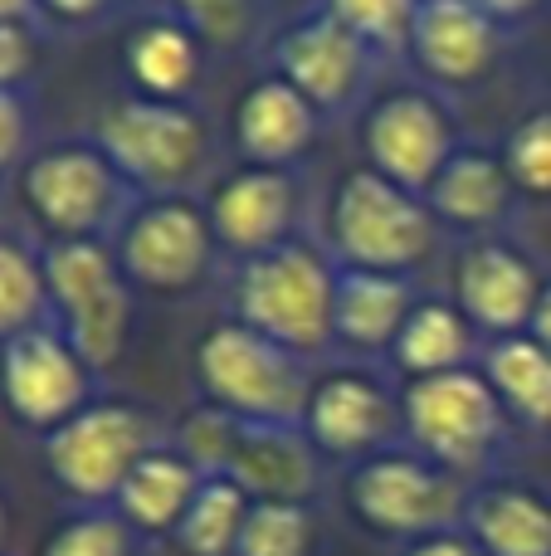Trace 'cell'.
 Wrapping results in <instances>:
<instances>
[{
    "instance_id": "277c9868",
    "label": "cell",
    "mask_w": 551,
    "mask_h": 556,
    "mask_svg": "<svg viewBox=\"0 0 551 556\" xmlns=\"http://www.w3.org/2000/svg\"><path fill=\"white\" fill-rule=\"evenodd\" d=\"M93 142L137 195H185L215 152L210 123L195 113V103H156L137 93L98 113Z\"/></svg>"
},
{
    "instance_id": "44dd1931",
    "label": "cell",
    "mask_w": 551,
    "mask_h": 556,
    "mask_svg": "<svg viewBox=\"0 0 551 556\" xmlns=\"http://www.w3.org/2000/svg\"><path fill=\"white\" fill-rule=\"evenodd\" d=\"M415 283L410 274H381V269H342L337 264V293H332V346L347 352H386L396 346L406 317L415 313Z\"/></svg>"
},
{
    "instance_id": "d6a6232c",
    "label": "cell",
    "mask_w": 551,
    "mask_h": 556,
    "mask_svg": "<svg viewBox=\"0 0 551 556\" xmlns=\"http://www.w3.org/2000/svg\"><path fill=\"white\" fill-rule=\"evenodd\" d=\"M503 166L523 195L551 201V108L527 113L523 123L508 132L503 142Z\"/></svg>"
},
{
    "instance_id": "d6986e66",
    "label": "cell",
    "mask_w": 551,
    "mask_h": 556,
    "mask_svg": "<svg viewBox=\"0 0 551 556\" xmlns=\"http://www.w3.org/2000/svg\"><path fill=\"white\" fill-rule=\"evenodd\" d=\"M205 45L191 25L176 15H152L123 39V78L137 98H156V103H195L205 84Z\"/></svg>"
},
{
    "instance_id": "8d00e7d4",
    "label": "cell",
    "mask_w": 551,
    "mask_h": 556,
    "mask_svg": "<svg viewBox=\"0 0 551 556\" xmlns=\"http://www.w3.org/2000/svg\"><path fill=\"white\" fill-rule=\"evenodd\" d=\"M123 5V0H39V15L54 20V25H98V20H107L113 10Z\"/></svg>"
},
{
    "instance_id": "d590c367",
    "label": "cell",
    "mask_w": 551,
    "mask_h": 556,
    "mask_svg": "<svg viewBox=\"0 0 551 556\" xmlns=\"http://www.w3.org/2000/svg\"><path fill=\"white\" fill-rule=\"evenodd\" d=\"M29 137H35L29 93H0V176L29 162Z\"/></svg>"
},
{
    "instance_id": "3957f363",
    "label": "cell",
    "mask_w": 551,
    "mask_h": 556,
    "mask_svg": "<svg viewBox=\"0 0 551 556\" xmlns=\"http://www.w3.org/2000/svg\"><path fill=\"white\" fill-rule=\"evenodd\" d=\"M20 201L49 240H113L142 195L93 137L49 142L20 166Z\"/></svg>"
},
{
    "instance_id": "60d3db41",
    "label": "cell",
    "mask_w": 551,
    "mask_h": 556,
    "mask_svg": "<svg viewBox=\"0 0 551 556\" xmlns=\"http://www.w3.org/2000/svg\"><path fill=\"white\" fill-rule=\"evenodd\" d=\"M39 0H0V20H35Z\"/></svg>"
},
{
    "instance_id": "603a6c76",
    "label": "cell",
    "mask_w": 551,
    "mask_h": 556,
    "mask_svg": "<svg viewBox=\"0 0 551 556\" xmlns=\"http://www.w3.org/2000/svg\"><path fill=\"white\" fill-rule=\"evenodd\" d=\"M205 473L185 459L176 444H156L132 473H127L123 493H117L113 513L137 532V538H171L181 528L185 508L195 503Z\"/></svg>"
},
{
    "instance_id": "30bf717a",
    "label": "cell",
    "mask_w": 551,
    "mask_h": 556,
    "mask_svg": "<svg viewBox=\"0 0 551 556\" xmlns=\"http://www.w3.org/2000/svg\"><path fill=\"white\" fill-rule=\"evenodd\" d=\"M113 254L137 293L176 298L195 293L210 278L220 240L210 230L205 201L191 195H142L123 230L113 235Z\"/></svg>"
},
{
    "instance_id": "5bb4252c",
    "label": "cell",
    "mask_w": 551,
    "mask_h": 556,
    "mask_svg": "<svg viewBox=\"0 0 551 556\" xmlns=\"http://www.w3.org/2000/svg\"><path fill=\"white\" fill-rule=\"evenodd\" d=\"M205 215L220 240L225 254L234 260H259L283 244H293L303 215V186L293 172H273V166H240V172L220 176L205 195Z\"/></svg>"
},
{
    "instance_id": "f1b7e54d",
    "label": "cell",
    "mask_w": 551,
    "mask_h": 556,
    "mask_svg": "<svg viewBox=\"0 0 551 556\" xmlns=\"http://www.w3.org/2000/svg\"><path fill=\"white\" fill-rule=\"evenodd\" d=\"M234 556H318L312 503H254Z\"/></svg>"
},
{
    "instance_id": "7402d4cb",
    "label": "cell",
    "mask_w": 551,
    "mask_h": 556,
    "mask_svg": "<svg viewBox=\"0 0 551 556\" xmlns=\"http://www.w3.org/2000/svg\"><path fill=\"white\" fill-rule=\"evenodd\" d=\"M513 176L503 166V152H484V147H459L425 191L430 211L439 225L454 230H494L508 211H513Z\"/></svg>"
},
{
    "instance_id": "e0dca14e",
    "label": "cell",
    "mask_w": 551,
    "mask_h": 556,
    "mask_svg": "<svg viewBox=\"0 0 551 556\" xmlns=\"http://www.w3.org/2000/svg\"><path fill=\"white\" fill-rule=\"evenodd\" d=\"M406 49L425 78L445 88H469L498 59V20L474 0H420Z\"/></svg>"
},
{
    "instance_id": "d4e9b609",
    "label": "cell",
    "mask_w": 551,
    "mask_h": 556,
    "mask_svg": "<svg viewBox=\"0 0 551 556\" xmlns=\"http://www.w3.org/2000/svg\"><path fill=\"white\" fill-rule=\"evenodd\" d=\"M474 352H478V327L459 313V303L420 298L415 313L400 327L396 346H390V366H396L406 381H425V376H445V371L474 366Z\"/></svg>"
},
{
    "instance_id": "7c38bea8",
    "label": "cell",
    "mask_w": 551,
    "mask_h": 556,
    "mask_svg": "<svg viewBox=\"0 0 551 556\" xmlns=\"http://www.w3.org/2000/svg\"><path fill=\"white\" fill-rule=\"evenodd\" d=\"M303 434L322 459H337L347 469L396 450L406 440L400 395L371 371H328L312 376L308 405H303Z\"/></svg>"
},
{
    "instance_id": "6da1fadb",
    "label": "cell",
    "mask_w": 551,
    "mask_h": 556,
    "mask_svg": "<svg viewBox=\"0 0 551 556\" xmlns=\"http://www.w3.org/2000/svg\"><path fill=\"white\" fill-rule=\"evenodd\" d=\"M201 401L244 425H303L312 376L289 346L269 342L240 317H220L201 332L191 356Z\"/></svg>"
},
{
    "instance_id": "7bdbcfd3",
    "label": "cell",
    "mask_w": 551,
    "mask_h": 556,
    "mask_svg": "<svg viewBox=\"0 0 551 556\" xmlns=\"http://www.w3.org/2000/svg\"><path fill=\"white\" fill-rule=\"evenodd\" d=\"M0 225H5V205H0ZM0 235H5V230H0Z\"/></svg>"
},
{
    "instance_id": "5b68a950",
    "label": "cell",
    "mask_w": 551,
    "mask_h": 556,
    "mask_svg": "<svg viewBox=\"0 0 551 556\" xmlns=\"http://www.w3.org/2000/svg\"><path fill=\"white\" fill-rule=\"evenodd\" d=\"M332 293H337V264L312 244L293 240L240 264L230 317L312 362L332 346Z\"/></svg>"
},
{
    "instance_id": "4dcf8cb0",
    "label": "cell",
    "mask_w": 551,
    "mask_h": 556,
    "mask_svg": "<svg viewBox=\"0 0 551 556\" xmlns=\"http://www.w3.org/2000/svg\"><path fill=\"white\" fill-rule=\"evenodd\" d=\"M337 25H347L367 49H406L410 25H415L420 0H322Z\"/></svg>"
},
{
    "instance_id": "74e56055",
    "label": "cell",
    "mask_w": 551,
    "mask_h": 556,
    "mask_svg": "<svg viewBox=\"0 0 551 556\" xmlns=\"http://www.w3.org/2000/svg\"><path fill=\"white\" fill-rule=\"evenodd\" d=\"M400 556H484V547H478L464 528H449V532H435V538L410 542Z\"/></svg>"
},
{
    "instance_id": "ac0fdd59",
    "label": "cell",
    "mask_w": 551,
    "mask_h": 556,
    "mask_svg": "<svg viewBox=\"0 0 551 556\" xmlns=\"http://www.w3.org/2000/svg\"><path fill=\"white\" fill-rule=\"evenodd\" d=\"M318 127L322 113L279 74L244 88L230 117L234 152L244 156V166H273V172H293L312 152Z\"/></svg>"
},
{
    "instance_id": "e575fe53",
    "label": "cell",
    "mask_w": 551,
    "mask_h": 556,
    "mask_svg": "<svg viewBox=\"0 0 551 556\" xmlns=\"http://www.w3.org/2000/svg\"><path fill=\"white\" fill-rule=\"evenodd\" d=\"M39 68L35 20H0V93H25Z\"/></svg>"
},
{
    "instance_id": "8992f818",
    "label": "cell",
    "mask_w": 551,
    "mask_h": 556,
    "mask_svg": "<svg viewBox=\"0 0 551 556\" xmlns=\"http://www.w3.org/2000/svg\"><path fill=\"white\" fill-rule=\"evenodd\" d=\"M49 288V323L78 346L93 371H107L127 352L132 293L113 240H49L39 250Z\"/></svg>"
},
{
    "instance_id": "8fae6325",
    "label": "cell",
    "mask_w": 551,
    "mask_h": 556,
    "mask_svg": "<svg viewBox=\"0 0 551 556\" xmlns=\"http://www.w3.org/2000/svg\"><path fill=\"white\" fill-rule=\"evenodd\" d=\"M93 376L98 371L54 323H39L0 346V405L20 430H35L39 440L98 401Z\"/></svg>"
},
{
    "instance_id": "836d02e7",
    "label": "cell",
    "mask_w": 551,
    "mask_h": 556,
    "mask_svg": "<svg viewBox=\"0 0 551 556\" xmlns=\"http://www.w3.org/2000/svg\"><path fill=\"white\" fill-rule=\"evenodd\" d=\"M156 5L191 25L210 49H240L259 20V0H156Z\"/></svg>"
},
{
    "instance_id": "b9f144b4",
    "label": "cell",
    "mask_w": 551,
    "mask_h": 556,
    "mask_svg": "<svg viewBox=\"0 0 551 556\" xmlns=\"http://www.w3.org/2000/svg\"><path fill=\"white\" fill-rule=\"evenodd\" d=\"M5 538H10V503H5V489H0V552H5Z\"/></svg>"
},
{
    "instance_id": "52a82bcc",
    "label": "cell",
    "mask_w": 551,
    "mask_h": 556,
    "mask_svg": "<svg viewBox=\"0 0 551 556\" xmlns=\"http://www.w3.org/2000/svg\"><path fill=\"white\" fill-rule=\"evenodd\" d=\"M347 508L371 538L410 547L420 538L464 528L469 493L459 473L439 469L435 459L415 454L410 444H396V450L347 469Z\"/></svg>"
},
{
    "instance_id": "4fadbf2b",
    "label": "cell",
    "mask_w": 551,
    "mask_h": 556,
    "mask_svg": "<svg viewBox=\"0 0 551 556\" xmlns=\"http://www.w3.org/2000/svg\"><path fill=\"white\" fill-rule=\"evenodd\" d=\"M459 152V132L449 123L445 103L415 88L386 93L367 108L361 117V156L371 172H381L386 181L406 186V191L425 195L435 186V176L445 172V162Z\"/></svg>"
},
{
    "instance_id": "f546056e",
    "label": "cell",
    "mask_w": 551,
    "mask_h": 556,
    "mask_svg": "<svg viewBox=\"0 0 551 556\" xmlns=\"http://www.w3.org/2000/svg\"><path fill=\"white\" fill-rule=\"evenodd\" d=\"M137 532L113 508H78L44 538L39 556H137Z\"/></svg>"
},
{
    "instance_id": "ba28073f",
    "label": "cell",
    "mask_w": 551,
    "mask_h": 556,
    "mask_svg": "<svg viewBox=\"0 0 551 556\" xmlns=\"http://www.w3.org/2000/svg\"><path fill=\"white\" fill-rule=\"evenodd\" d=\"M39 444H44V469L59 493H68L78 508H113L127 473L162 440L142 405L93 401Z\"/></svg>"
},
{
    "instance_id": "2e32d148",
    "label": "cell",
    "mask_w": 551,
    "mask_h": 556,
    "mask_svg": "<svg viewBox=\"0 0 551 556\" xmlns=\"http://www.w3.org/2000/svg\"><path fill=\"white\" fill-rule=\"evenodd\" d=\"M542 278L537 264L523 250L503 240H484L474 250H464L454 269V303L478 332L498 337H517L533 327V313L542 303Z\"/></svg>"
},
{
    "instance_id": "7a4b0ae2",
    "label": "cell",
    "mask_w": 551,
    "mask_h": 556,
    "mask_svg": "<svg viewBox=\"0 0 551 556\" xmlns=\"http://www.w3.org/2000/svg\"><path fill=\"white\" fill-rule=\"evenodd\" d=\"M439 220L425 195L386 181L371 166H351L328 205V250L342 269L415 274L435 250Z\"/></svg>"
},
{
    "instance_id": "83f0119b",
    "label": "cell",
    "mask_w": 551,
    "mask_h": 556,
    "mask_svg": "<svg viewBox=\"0 0 551 556\" xmlns=\"http://www.w3.org/2000/svg\"><path fill=\"white\" fill-rule=\"evenodd\" d=\"M39 323H49L44 264H39L35 250L0 235V346Z\"/></svg>"
},
{
    "instance_id": "ffe728a7",
    "label": "cell",
    "mask_w": 551,
    "mask_h": 556,
    "mask_svg": "<svg viewBox=\"0 0 551 556\" xmlns=\"http://www.w3.org/2000/svg\"><path fill=\"white\" fill-rule=\"evenodd\" d=\"M254 503H312L322 489V454L303 425H244L230 473Z\"/></svg>"
},
{
    "instance_id": "f35d334b",
    "label": "cell",
    "mask_w": 551,
    "mask_h": 556,
    "mask_svg": "<svg viewBox=\"0 0 551 556\" xmlns=\"http://www.w3.org/2000/svg\"><path fill=\"white\" fill-rule=\"evenodd\" d=\"M478 10H488L494 20H523L527 10H537L542 0H474Z\"/></svg>"
},
{
    "instance_id": "9c48e42d",
    "label": "cell",
    "mask_w": 551,
    "mask_h": 556,
    "mask_svg": "<svg viewBox=\"0 0 551 556\" xmlns=\"http://www.w3.org/2000/svg\"><path fill=\"white\" fill-rule=\"evenodd\" d=\"M400 415H406V444L425 459H435L449 473H474L494 459L503 444L508 410L494 395L484 371L464 366V371L425 376L400 391Z\"/></svg>"
},
{
    "instance_id": "cb8c5ba5",
    "label": "cell",
    "mask_w": 551,
    "mask_h": 556,
    "mask_svg": "<svg viewBox=\"0 0 551 556\" xmlns=\"http://www.w3.org/2000/svg\"><path fill=\"white\" fill-rule=\"evenodd\" d=\"M464 532L484 556H551V498L527 483H484L469 493Z\"/></svg>"
},
{
    "instance_id": "9a60e30c",
    "label": "cell",
    "mask_w": 551,
    "mask_h": 556,
    "mask_svg": "<svg viewBox=\"0 0 551 556\" xmlns=\"http://www.w3.org/2000/svg\"><path fill=\"white\" fill-rule=\"evenodd\" d=\"M371 59H376V49H367L328 10H312L308 20H293L273 39V74L289 78L318 113H337V108L357 103V93L367 88Z\"/></svg>"
},
{
    "instance_id": "4316f807",
    "label": "cell",
    "mask_w": 551,
    "mask_h": 556,
    "mask_svg": "<svg viewBox=\"0 0 551 556\" xmlns=\"http://www.w3.org/2000/svg\"><path fill=\"white\" fill-rule=\"evenodd\" d=\"M249 508L254 498L240 489L234 479H205L195 503L185 508L181 528L171 532V542L181 547L185 556H234L244 538V522H249Z\"/></svg>"
},
{
    "instance_id": "484cf974",
    "label": "cell",
    "mask_w": 551,
    "mask_h": 556,
    "mask_svg": "<svg viewBox=\"0 0 551 556\" xmlns=\"http://www.w3.org/2000/svg\"><path fill=\"white\" fill-rule=\"evenodd\" d=\"M494 395L513 420L533 425V430H551V352L533 332L498 337L484 352V366Z\"/></svg>"
},
{
    "instance_id": "ab89813d",
    "label": "cell",
    "mask_w": 551,
    "mask_h": 556,
    "mask_svg": "<svg viewBox=\"0 0 551 556\" xmlns=\"http://www.w3.org/2000/svg\"><path fill=\"white\" fill-rule=\"evenodd\" d=\"M527 332H533L537 342H542L547 352H551V283L542 288V303H537V313H533V327H527Z\"/></svg>"
},
{
    "instance_id": "1f68e13d",
    "label": "cell",
    "mask_w": 551,
    "mask_h": 556,
    "mask_svg": "<svg viewBox=\"0 0 551 556\" xmlns=\"http://www.w3.org/2000/svg\"><path fill=\"white\" fill-rule=\"evenodd\" d=\"M240 434H244V420H234V415H225V410H215V405L201 401L181 420L176 450H181L205 479H220V473H230V459H234V450H240Z\"/></svg>"
}]
</instances>
